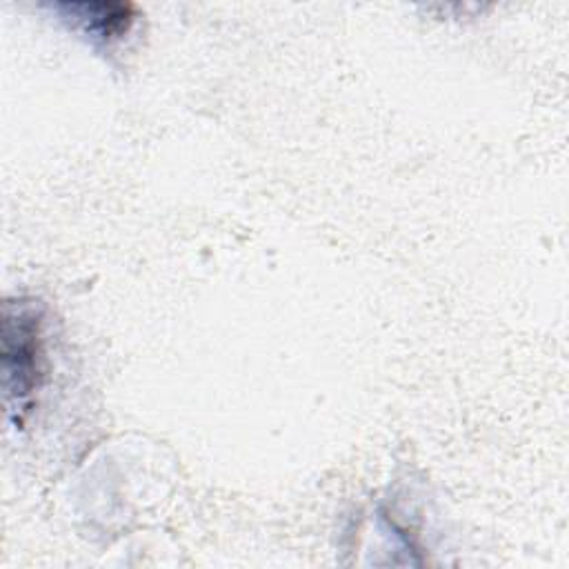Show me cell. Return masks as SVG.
<instances>
[{"mask_svg":"<svg viewBox=\"0 0 569 569\" xmlns=\"http://www.w3.org/2000/svg\"><path fill=\"white\" fill-rule=\"evenodd\" d=\"M2 389L7 416L22 425L47 376L44 313L38 300L13 298L2 305Z\"/></svg>","mask_w":569,"mask_h":569,"instance_id":"6da1fadb","label":"cell"},{"mask_svg":"<svg viewBox=\"0 0 569 569\" xmlns=\"http://www.w3.org/2000/svg\"><path fill=\"white\" fill-rule=\"evenodd\" d=\"M69 29L82 33L93 44H111L122 40L136 20V7L129 2H47Z\"/></svg>","mask_w":569,"mask_h":569,"instance_id":"7a4b0ae2","label":"cell"}]
</instances>
